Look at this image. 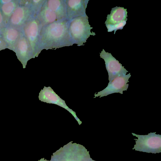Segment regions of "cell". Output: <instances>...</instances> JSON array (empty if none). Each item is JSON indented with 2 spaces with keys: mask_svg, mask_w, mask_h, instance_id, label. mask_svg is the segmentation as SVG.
I'll return each mask as SVG.
<instances>
[{
  "mask_svg": "<svg viewBox=\"0 0 161 161\" xmlns=\"http://www.w3.org/2000/svg\"><path fill=\"white\" fill-rule=\"evenodd\" d=\"M68 20L65 19L42 26L39 41L40 51L72 45L69 32Z\"/></svg>",
  "mask_w": 161,
  "mask_h": 161,
  "instance_id": "6da1fadb",
  "label": "cell"
},
{
  "mask_svg": "<svg viewBox=\"0 0 161 161\" xmlns=\"http://www.w3.org/2000/svg\"><path fill=\"white\" fill-rule=\"evenodd\" d=\"M42 5L36 15L42 26L65 19L66 6L64 1L48 0Z\"/></svg>",
  "mask_w": 161,
  "mask_h": 161,
  "instance_id": "7a4b0ae2",
  "label": "cell"
},
{
  "mask_svg": "<svg viewBox=\"0 0 161 161\" xmlns=\"http://www.w3.org/2000/svg\"><path fill=\"white\" fill-rule=\"evenodd\" d=\"M89 152L83 145L70 142L53 153L50 161H90Z\"/></svg>",
  "mask_w": 161,
  "mask_h": 161,
  "instance_id": "3957f363",
  "label": "cell"
},
{
  "mask_svg": "<svg viewBox=\"0 0 161 161\" xmlns=\"http://www.w3.org/2000/svg\"><path fill=\"white\" fill-rule=\"evenodd\" d=\"M88 18L85 14L72 19L69 23V32L73 44L82 45L90 35H96L95 32L91 31L92 27L89 24Z\"/></svg>",
  "mask_w": 161,
  "mask_h": 161,
  "instance_id": "277c9868",
  "label": "cell"
},
{
  "mask_svg": "<svg viewBox=\"0 0 161 161\" xmlns=\"http://www.w3.org/2000/svg\"><path fill=\"white\" fill-rule=\"evenodd\" d=\"M36 13L31 4V0H19V5L11 16L7 25L21 30Z\"/></svg>",
  "mask_w": 161,
  "mask_h": 161,
  "instance_id": "5b68a950",
  "label": "cell"
},
{
  "mask_svg": "<svg viewBox=\"0 0 161 161\" xmlns=\"http://www.w3.org/2000/svg\"><path fill=\"white\" fill-rule=\"evenodd\" d=\"M151 132L147 135L132 133L138 138L134 139L136 144L132 148L136 151L156 154L161 152V135Z\"/></svg>",
  "mask_w": 161,
  "mask_h": 161,
  "instance_id": "8992f818",
  "label": "cell"
},
{
  "mask_svg": "<svg viewBox=\"0 0 161 161\" xmlns=\"http://www.w3.org/2000/svg\"><path fill=\"white\" fill-rule=\"evenodd\" d=\"M42 26L36 16H34L27 23L22 30L24 36L29 43L35 57H37L40 53L39 41Z\"/></svg>",
  "mask_w": 161,
  "mask_h": 161,
  "instance_id": "52a82bcc",
  "label": "cell"
},
{
  "mask_svg": "<svg viewBox=\"0 0 161 161\" xmlns=\"http://www.w3.org/2000/svg\"><path fill=\"white\" fill-rule=\"evenodd\" d=\"M127 9L116 6L112 8L110 14H108L105 24L108 32L114 31L115 34L118 30H122L127 20Z\"/></svg>",
  "mask_w": 161,
  "mask_h": 161,
  "instance_id": "ba28073f",
  "label": "cell"
},
{
  "mask_svg": "<svg viewBox=\"0 0 161 161\" xmlns=\"http://www.w3.org/2000/svg\"><path fill=\"white\" fill-rule=\"evenodd\" d=\"M131 75L130 73L127 75H122L115 77L110 81L103 90L95 93V97H101L115 93L123 94V91H126L128 87L129 79Z\"/></svg>",
  "mask_w": 161,
  "mask_h": 161,
  "instance_id": "9c48e42d",
  "label": "cell"
},
{
  "mask_svg": "<svg viewBox=\"0 0 161 161\" xmlns=\"http://www.w3.org/2000/svg\"><path fill=\"white\" fill-rule=\"evenodd\" d=\"M100 56L104 60L109 81L118 76L126 75L128 72L111 53L106 52L104 49L100 53Z\"/></svg>",
  "mask_w": 161,
  "mask_h": 161,
  "instance_id": "30bf717a",
  "label": "cell"
},
{
  "mask_svg": "<svg viewBox=\"0 0 161 161\" xmlns=\"http://www.w3.org/2000/svg\"><path fill=\"white\" fill-rule=\"evenodd\" d=\"M38 97L39 100L42 102L56 104L64 108L72 114L79 125L82 123V122L78 118L75 112L67 105L65 101L56 94L50 87L44 86L39 93Z\"/></svg>",
  "mask_w": 161,
  "mask_h": 161,
  "instance_id": "8fae6325",
  "label": "cell"
},
{
  "mask_svg": "<svg viewBox=\"0 0 161 161\" xmlns=\"http://www.w3.org/2000/svg\"><path fill=\"white\" fill-rule=\"evenodd\" d=\"M18 59L25 68L27 62L34 57L29 43L24 34L21 37L14 51Z\"/></svg>",
  "mask_w": 161,
  "mask_h": 161,
  "instance_id": "7c38bea8",
  "label": "cell"
},
{
  "mask_svg": "<svg viewBox=\"0 0 161 161\" xmlns=\"http://www.w3.org/2000/svg\"><path fill=\"white\" fill-rule=\"evenodd\" d=\"M23 34V30L8 26L0 32V36L6 44L7 48L13 51Z\"/></svg>",
  "mask_w": 161,
  "mask_h": 161,
  "instance_id": "4fadbf2b",
  "label": "cell"
},
{
  "mask_svg": "<svg viewBox=\"0 0 161 161\" xmlns=\"http://www.w3.org/2000/svg\"><path fill=\"white\" fill-rule=\"evenodd\" d=\"M67 15L69 20L86 14V9L88 0H68L65 1Z\"/></svg>",
  "mask_w": 161,
  "mask_h": 161,
  "instance_id": "5bb4252c",
  "label": "cell"
},
{
  "mask_svg": "<svg viewBox=\"0 0 161 161\" xmlns=\"http://www.w3.org/2000/svg\"><path fill=\"white\" fill-rule=\"evenodd\" d=\"M19 0H9L8 2L3 3H0L5 26L7 25L11 16L19 5Z\"/></svg>",
  "mask_w": 161,
  "mask_h": 161,
  "instance_id": "9a60e30c",
  "label": "cell"
},
{
  "mask_svg": "<svg viewBox=\"0 0 161 161\" xmlns=\"http://www.w3.org/2000/svg\"><path fill=\"white\" fill-rule=\"evenodd\" d=\"M5 27L2 13L1 9L0 4V32Z\"/></svg>",
  "mask_w": 161,
  "mask_h": 161,
  "instance_id": "2e32d148",
  "label": "cell"
},
{
  "mask_svg": "<svg viewBox=\"0 0 161 161\" xmlns=\"http://www.w3.org/2000/svg\"><path fill=\"white\" fill-rule=\"evenodd\" d=\"M7 48L6 44L0 36V51Z\"/></svg>",
  "mask_w": 161,
  "mask_h": 161,
  "instance_id": "e0dca14e",
  "label": "cell"
},
{
  "mask_svg": "<svg viewBox=\"0 0 161 161\" xmlns=\"http://www.w3.org/2000/svg\"><path fill=\"white\" fill-rule=\"evenodd\" d=\"M38 161H46V160L44 158H42Z\"/></svg>",
  "mask_w": 161,
  "mask_h": 161,
  "instance_id": "ac0fdd59",
  "label": "cell"
},
{
  "mask_svg": "<svg viewBox=\"0 0 161 161\" xmlns=\"http://www.w3.org/2000/svg\"><path fill=\"white\" fill-rule=\"evenodd\" d=\"M90 161H96L95 160H93L92 158H91Z\"/></svg>",
  "mask_w": 161,
  "mask_h": 161,
  "instance_id": "d6986e66",
  "label": "cell"
},
{
  "mask_svg": "<svg viewBox=\"0 0 161 161\" xmlns=\"http://www.w3.org/2000/svg\"><path fill=\"white\" fill-rule=\"evenodd\" d=\"M46 161H50H50H48V160H46Z\"/></svg>",
  "mask_w": 161,
  "mask_h": 161,
  "instance_id": "ffe728a7",
  "label": "cell"
}]
</instances>
